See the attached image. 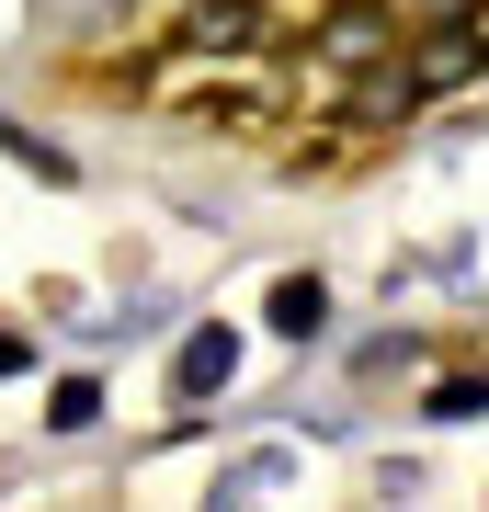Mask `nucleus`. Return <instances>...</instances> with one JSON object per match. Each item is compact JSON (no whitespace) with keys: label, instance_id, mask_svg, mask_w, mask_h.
Returning <instances> with one entry per match:
<instances>
[{"label":"nucleus","instance_id":"obj_1","mask_svg":"<svg viewBox=\"0 0 489 512\" xmlns=\"http://www.w3.org/2000/svg\"><path fill=\"white\" fill-rule=\"evenodd\" d=\"M228 376H239V330H217V319H205V330H194V342H182V353H171V399H182V410H194V399H217V387H228Z\"/></svg>","mask_w":489,"mask_h":512},{"label":"nucleus","instance_id":"obj_3","mask_svg":"<svg viewBox=\"0 0 489 512\" xmlns=\"http://www.w3.org/2000/svg\"><path fill=\"white\" fill-rule=\"evenodd\" d=\"M273 330H285V342H319V330H330V285L319 274H285V285H273Z\"/></svg>","mask_w":489,"mask_h":512},{"label":"nucleus","instance_id":"obj_6","mask_svg":"<svg viewBox=\"0 0 489 512\" xmlns=\"http://www.w3.org/2000/svg\"><path fill=\"white\" fill-rule=\"evenodd\" d=\"M46 421H57V433H91V421H103V387H91V376H57Z\"/></svg>","mask_w":489,"mask_h":512},{"label":"nucleus","instance_id":"obj_2","mask_svg":"<svg viewBox=\"0 0 489 512\" xmlns=\"http://www.w3.org/2000/svg\"><path fill=\"white\" fill-rule=\"evenodd\" d=\"M251 35H262V12H251V0H205V12H194V35H182V46H194V57H239Z\"/></svg>","mask_w":489,"mask_h":512},{"label":"nucleus","instance_id":"obj_5","mask_svg":"<svg viewBox=\"0 0 489 512\" xmlns=\"http://www.w3.org/2000/svg\"><path fill=\"white\" fill-rule=\"evenodd\" d=\"M467 69H478V46H467V35H421V57H410L421 92H444V80H467Z\"/></svg>","mask_w":489,"mask_h":512},{"label":"nucleus","instance_id":"obj_4","mask_svg":"<svg viewBox=\"0 0 489 512\" xmlns=\"http://www.w3.org/2000/svg\"><path fill=\"white\" fill-rule=\"evenodd\" d=\"M330 57H342V69H376V57H387L376 0H342V12H330Z\"/></svg>","mask_w":489,"mask_h":512}]
</instances>
